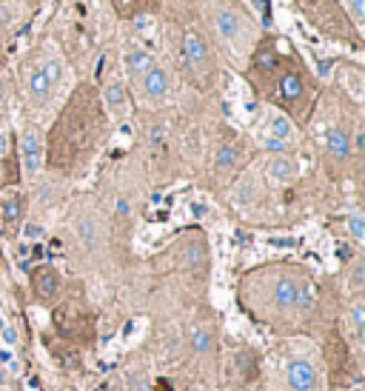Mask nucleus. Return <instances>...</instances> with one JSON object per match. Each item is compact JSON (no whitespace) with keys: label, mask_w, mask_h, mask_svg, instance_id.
<instances>
[{"label":"nucleus","mask_w":365,"mask_h":391,"mask_svg":"<svg viewBox=\"0 0 365 391\" xmlns=\"http://www.w3.org/2000/svg\"><path fill=\"white\" fill-rule=\"evenodd\" d=\"M103 126L106 117L98 92L91 86H80L57 117V123L49 135V155L43 160H49V166L57 171L75 169L98 148L103 137Z\"/></svg>","instance_id":"1"},{"label":"nucleus","mask_w":365,"mask_h":391,"mask_svg":"<svg viewBox=\"0 0 365 391\" xmlns=\"http://www.w3.org/2000/svg\"><path fill=\"white\" fill-rule=\"evenodd\" d=\"M52 323L54 332L75 348H88L95 343V317H91L83 300H63L52 312Z\"/></svg>","instance_id":"2"},{"label":"nucleus","mask_w":365,"mask_h":391,"mask_svg":"<svg viewBox=\"0 0 365 391\" xmlns=\"http://www.w3.org/2000/svg\"><path fill=\"white\" fill-rule=\"evenodd\" d=\"M60 80V63L57 60H46L43 66H38L32 75H29V95H32L35 103H46L52 98V89Z\"/></svg>","instance_id":"3"},{"label":"nucleus","mask_w":365,"mask_h":391,"mask_svg":"<svg viewBox=\"0 0 365 391\" xmlns=\"http://www.w3.org/2000/svg\"><path fill=\"white\" fill-rule=\"evenodd\" d=\"M277 92H280V100L297 112V106L306 100V83H302V75L297 69H286L280 75V83H277Z\"/></svg>","instance_id":"4"},{"label":"nucleus","mask_w":365,"mask_h":391,"mask_svg":"<svg viewBox=\"0 0 365 391\" xmlns=\"http://www.w3.org/2000/svg\"><path fill=\"white\" fill-rule=\"evenodd\" d=\"M20 158H23V169H26L29 177H35L40 171L46 152H43V143H40V135L38 132L29 129L23 135V140H20Z\"/></svg>","instance_id":"5"},{"label":"nucleus","mask_w":365,"mask_h":391,"mask_svg":"<svg viewBox=\"0 0 365 391\" xmlns=\"http://www.w3.org/2000/svg\"><path fill=\"white\" fill-rule=\"evenodd\" d=\"M32 291H35L38 300H43V303H49V300L57 297L60 277H57V272L52 266H40V268H35V272H32Z\"/></svg>","instance_id":"6"},{"label":"nucleus","mask_w":365,"mask_h":391,"mask_svg":"<svg viewBox=\"0 0 365 391\" xmlns=\"http://www.w3.org/2000/svg\"><path fill=\"white\" fill-rule=\"evenodd\" d=\"M288 385L294 391H311L317 385V371L309 360H297V363L288 366Z\"/></svg>","instance_id":"7"},{"label":"nucleus","mask_w":365,"mask_h":391,"mask_svg":"<svg viewBox=\"0 0 365 391\" xmlns=\"http://www.w3.org/2000/svg\"><path fill=\"white\" fill-rule=\"evenodd\" d=\"M325 357H328V363H331V371L334 377L340 380V371H351V363H348V348L345 343L340 340V335H331L328 343H325Z\"/></svg>","instance_id":"8"},{"label":"nucleus","mask_w":365,"mask_h":391,"mask_svg":"<svg viewBox=\"0 0 365 391\" xmlns=\"http://www.w3.org/2000/svg\"><path fill=\"white\" fill-rule=\"evenodd\" d=\"M306 291H302V283L294 280V277H280L277 286H274V300H277V306H300Z\"/></svg>","instance_id":"9"},{"label":"nucleus","mask_w":365,"mask_h":391,"mask_svg":"<svg viewBox=\"0 0 365 391\" xmlns=\"http://www.w3.org/2000/svg\"><path fill=\"white\" fill-rule=\"evenodd\" d=\"M182 57L189 60V66L194 72H203L205 69V63H208V46L203 43L200 35H194V32L186 35V43H182Z\"/></svg>","instance_id":"10"},{"label":"nucleus","mask_w":365,"mask_h":391,"mask_svg":"<svg viewBox=\"0 0 365 391\" xmlns=\"http://www.w3.org/2000/svg\"><path fill=\"white\" fill-rule=\"evenodd\" d=\"M143 89H146V95L148 98H166L169 92V75L160 69V66H151L143 72Z\"/></svg>","instance_id":"11"},{"label":"nucleus","mask_w":365,"mask_h":391,"mask_svg":"<svg viewBox=\"0 0 365 391\" xmlns=\"http://www.w3.org/2000/svg\"><path fill=\"white\" fill-rule=\"evenodd\" d=\"M20 215H23V200L20 194H6L3 203H0V220H3V229L12 234L20 223Z\"/></svg>","instance_id":"12"},{"label":"nucleus","mask_w":365,"mask_h":391,"mask_svg":"<svg viewBox=\"0 0 365 391\" xmlns=\"http://www.w3.org/2000/svg\"><path fill=\"white\" fill-rule=\"evenodd\" d=\"M277 66H280V57H277V52H274V46L271 43L260 46L257 54H254V75L257 77H268V75H274V69H277Z\"/></svg>","instance_id":"13"},{"label":"nucleus","mask_w":365,"mask_h":391,"mask_svg":"<svg viewBox=\"0 0 365 391\" xmlns=\"http://www.w3.org/2000/svg\"><path fill=\"white\" fill-rule=\"evenodd\" d=\"M328 152L334 160H345L348 152H351V146H348V135L343 129H331L328 132Z\"/></svg>","instance_id":"14"},{"label":"nucleus","mask_w":365,"mask_h":391,"mask_svg":"<svg viewBox=\"0 0 365 391\" xmlns=\"http://www.w3.org/2000/svg\"><path fill=\"white\" fill-rule=\"evenodd\" d=\"M217 32L226 38V40H234L237 35H240V20H237V15L234 12H220L217 15Z\"/></svg>","instance_id":"15"},{"label":"nucleus","mask_w":365,"mask_h":391,"mask_svg":"<svg viewBox=\"0 0 365 391\" xmlns=\"http://www.w3.org/2000/svg\"><path fill=\"white\" fill-rule=\"evenodd\" d=\"M126 66H129V72H132V75H143L146 69H151L155 63H151V54H148V52L134 49V52H129V54H126Z\"/></svg>","instance_id":"16"},{"label":"nucleus","mask_w":365,"mask_h":391,"mask_svg":"<svg viewBox=\"0 0 365 391\" xmlns=\"http://www.w3.org/2000/svg\"><path fill=\"white\" fill-rule=\"evenodd\" d=\"M294 171H297V166H294L288 158H277V160L271 163V174L277 177V180H291Z\"/></svg>","instance_id":"17"},{"label":"nucleus","mask_w":365,"mask_h":391,"mask_svg":"<svg viewBox=\"0 0 365 391\" xmlns=\"http://www.w3.org/2000/svg\"><path fill=\"white\" fill-rule=\"evenodd\" d=\"M106 100H109L111 109L123 112V106H126V92H123V86H120V83H111V86L106 89Z\"/></svg>","instance_id":"18"},{"label":"nucleus","mask_w":365,"mask_h":391,"mask_svg":"<svg viewBox=\"0 0 365 391\" xmlns=\"http://www.w3.org/2000/svg\"><path fill=\"white\" fill-rule=\"evenodd\" d=\"M271 132H274V140H286V137L291 135V123H288L286 117H274Z\"/></svg>","instance_id":"19"},{"label":"nucleus","mask_w":365,"mask_h":391,"mask_svg":"<svg viewBox=\"0 0 365 391\" xmlns=\"http://www.w3.org/2000/svg\"><path fill=\"white\" fill-rule=\"evenodd\" d=\"M80 237H83L86 246H95V243H98V229H95V223H91V220H83V223H80Z\"/></svg>","instance_id":"20"},{"label":"nucleus","mask_w":365,"mask_h":391,"mask_svg":"<svg viewBox=\"0 0 365 391\" xmlns=\"http://www.w3.org/2000/svg\"><path fill=\"white\" fill-rule=\"evenodd\" d=\"M114 9L123 15V17H132L140 9V0H114Z\"/></svg>","instance_id":"21"},{"label":"nucleus","mask_w":365,"mask_h":391,"mask_svg":"<svg viewBox=\"0 0 365 391\" xmlns=\"http://www.w3.org/2000/svg\"><path fill=\"white\" fill-rule=\"evenodd\" d=\"M234 158H237V155H234V148H231V146H223V148H220V155H217V166H231Z\"/></svg>","instance_id":"22"},{"label":"nucleus","mask_w":365,"mask_h":391,"mask_svg":"<svg viewBox=\"0 0 365 391\" xmlns=\"http://www.w3.org/2000/svg\"><path fill=\"white\" fill-rule=\"evenodd\" d=\"M208 346H211V337H208V335L203 332V328H200V332L194 335V348H197V351H205Z\"/></svg>","instance_id":"23"},{"label":"nucleus","mask_w":365,"mask_h":391,"mask_svg":"<svg viewBox=\"0 0 365 391\" xmlns=\"http://www.w3.org/2000/svg\"><path fill=\"white\" fill-rule=\"evenodd\" d=\"M348 229H351V234H354L357 240H362V231H365V229H362V217H359V215H354V217L348 220Z\"/></svg>","instance_id":"24"},{"label":"nucleus","mask_w":365,"mask_h":391,"mask_svg":"<svg viewBox=\"0 0 365 391\" xmlns=\"http://www.w3.org/2000/svg\"><path fill=\"white\" fill-rule=\"evenodd\" d=\"M354 332L362 335V303H354Z\"/></svg>","instance_id":"25"},{"label":"nucleus","mask_w":365,"mask_h":391,"mask_svg":"<svg viewBox=\"0 0 365 391\" xmlns=\"http://www.w3.org/2000/svg\"><path fill=\"white\" fill-rule=\"evenodd\" d=\"M362 9H365V0H351V15H354V23L362 20Z\"/></svg>","instance_id":"26"},{"label":"nucleus","mask_w":365,"mask_h":391,"mask_svg":"<svg viewBox=\"0 0 365 391\" xmlns=\"http://www.w3.org/2000/svg\"><path fill=\"white\" fill-rule=\"evenodd\" d=\"M359 283H362V263H357V266H354V286L359 289Z\"/></svg>","instance_id":"27"},{"label":"nucleus","mask_w":365,"mask_h":391,"mask_svg":"<svg viewBox=\"0 0 365 391\" xmlns=\"http://www.w3.org/2000/svg\"><path fill=\"white\" fill-rule=\"evenodd\" d=\"M265 146L271 148V152H283V140H274V137H271V140H268Z\"/></svg>","instance_id":"28"},{"label":"nucleus","mask_w":365,"mask_h":391,"mask_svg":"<svg viewBox=\"0 0 365 391\" xmlns=\"http://www.w3.org/2000/svg\"><path fill=\"white\" fill-rule=\"evenodd\" d=\"M117 212L126 215V212H129V203H126V200H117Z\"/></svg>","instance_id":"29"},{"label":"nucleus","mask_w":365,"mask_h":391,"mask_svg":"<svg viewBox=\"0 0 365 391\" xmlns=\"http://www.w3.org/2000/svg\"><path fill=\"white\" fill-rule=\"evenodd\" d=\"M3 152H6V135L0 132V155H3Z\"/></svg>","instance_id":"30"}]
</instances>
